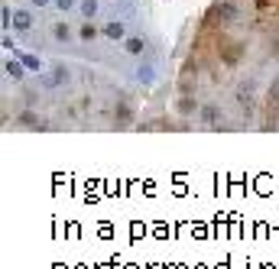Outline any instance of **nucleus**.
<instances>
[{
    "instance_id": "nucleus-1",
    "label": "nucleus",
    "mask_w": 279,
    "mask_h": 269,
    "mask_svg": "<svg viewBox=\"0 0 279 269\" xmlns=\"http://www.w3.org/2000/svg\"><path fill=\"white\" fill-rule=\"evenodd\" d=\"M120 52L127 55V59H143V55H159L156 49H153V39H150V36H146L143 30L130 32L127 39L120 43Z\"/></svg>"
},
{
    "instance_id": "nucleus-2",
    "label": "nucleus",
    "mask_w": 279,
    "mask_h": 269,
    "mask_svg": "<svg viewBox=\"0 0 279 269\" xmlns=\"http://www.w3.org/2000/svg\"><path fill=\"white\" fill-rule=\"evenodd\" d=\"M137 123V104L130 101L127 91H120V97L114 101V130H130Z\"/></svg>"
},
{
    "instance_id": "nucleus-3",
    "label": "nucleus",
    "mask_w": 279,
    "mask_h": 269,
    "mask_svg": "<svg viewBox=\"0 0 279 269\" xmlns=\"http://www.w3.org/2000/svg\"><path fill=\"white\" fill-rule=\"evenodd\" d=\"M101 36L108 39V43H124L130 36V30H127V20H120V16H108L104 20V26H101Z\"/></svg>"
},
{
    "instance_id": "nucleus-4",
    "label": "nucleus",
    "mask_w": 279,
    "mask_h": 269,
    "mask_svg": "<svg viewBox=\"0 0 279 269\" xmlns=\"http://www.w3.org/2000/svg\"><path fill=\"white\" fill-rule=\"evenodd\" d=\"M10 26H13V32H16V36H30V32H32V26H36V16H32V10L20 7V10H13Z\"/></svg>"
},
{
    "instance_id": "nucleus-5",
    "label": "nucleus",
    "mask_w": 279,
    "mask_h": 269,
    "mask_svg": "<svg viewBox=\"0 0 279 269\" xmlns=\"http://www.w3.org/2000/svg\"><path fill=\"white\" fill-rule=\"evenodd\" d=\"M49 39H52V43H59V45H68L72 39H75V30H72L65 20H55L52 30H49Z\"/></svg>"
},
{
    "instance_id": "nucleus-6",
    "label": "nucleus",
    "mask_w": 279,
    "mask_h": 269,
    "mask_svg": "<svg viewBox=\"0 0 279 269\" xmlns=\"http://www.w3.org/2000/svg\"><path fill=\"white\" fill-rule=\"evenodd\" d=\"M3 75L13 78V81H26V75H30V68L16 59V55H7V62H3Z\"/></svg>"
},
{
    "instance_id": "nucleus-7",
    "label": "nucleus",
    "mask_w": 279,
    "mask_h": 269,
    "mask_svg": "<svg viewBox=\"0 0 279 269\" xmlns=\"http://www.w3.org/2000/svg\"><path fill=\"white\" fill-rule=\"evenodd\" d=\"M13 55H16L26 68H30V75H39V72H46V68H49V65H46L36 52H20V49H13Z\"/></svg>"
},
{
    "instance_id": "nucleus-8",
    "label": "nucleus",
    "mask_w": 279,
    "mask_h": 269,
    "mask_svg": "<svg viewBox=\"0 0 279 269\" xmlns=\"http://www.w3.org/2000/svg\"><path fill=\"white\" fill-rule=\"evenodd\" d=\"M78 39H81L85 45H94L97 39H104V36H101V26H94V20H85L81 26H78Z\"/></svg>"
},
{
    "instance_id": "nucleus-9",
    "label": "nucleus",
    "mask_w": 279,
    "mask_h": 269,
    "mask_svg": "<svg viewBox=\"0 0 279 269\" xmlns=\"http://www.w3.org/2000/svg\"><path fill=\"white\" fill-rule=\"evenodd\" d=\"M78 16H81V20L101 16V0H78Z\"/></svg>"
},
{
    "instance_id": "nucleus-10",
    "label": "nucleus",
    "mask_w": 279,
    "mask_h": 269,
    "mask_svg": "<svg viewBox=\"0 0 279 269\" xmlns=\"http://www.w3.org/2000/svg\"><path fill=\"white\" fill-rule=\"evenodd\" d=\"M52 7L59 13H72V10H78V0H52Z\"/></svg>"
},
{
    "instance_id": "nucleus-11",
    "label": "nucleus",
    "mask_w": 279,
    "mask_h": 269,
    "mask_svg": "<svg viewBox=\"0 0 279 269\" xmlns=\"http://www.w3.org/2000/svg\"><path fill=\"white\" fill-rule=\"evenodd\" d=\"M32 7H36V10H43V7H52V0H30Z\"/></svg>"
},
{
    "instance_id": "nucleus-12",
    "label": "nucleus",
    "mask_w": 279,
    "mask_h": 269,
    "mask_svg": "<svg viewBox=\"0 0 279 269\" xmlns=\"http://www.w3.org/2000/svg\"><path fill=\"white\" fill-rule=\"evenodd\" d=\"M137 3H140V0H137Z\"/></svg>"
}]
</instances>
